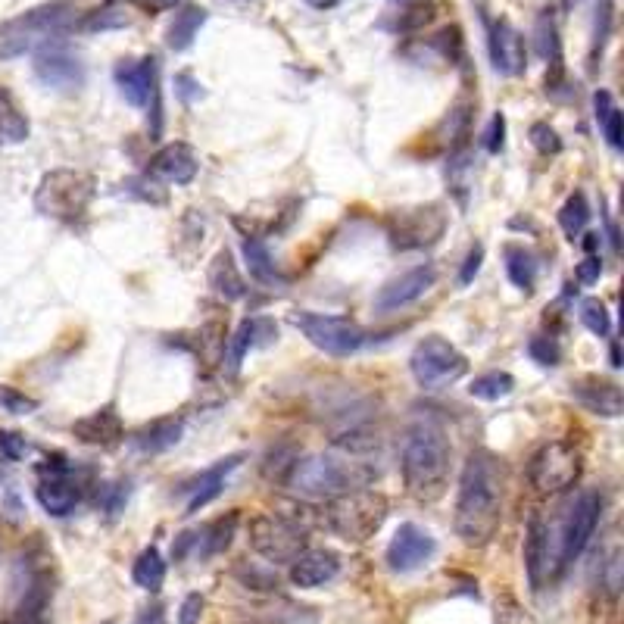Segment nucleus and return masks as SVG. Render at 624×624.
<instances>
[{
	"mask_svg": "<svg viewBox=\"0 0 624 624\" xmlns=\"http://www.w3.org/2000/svg\"><path fill=\"white\" fill-rule=\"evenodd\" d=\"M506 468L490 450H472L465 459L456 497V534L465 546H487L503 522Z\"/></svg>",
	"mask_w": 624,
	"mask_h": 624,
	"instance_id": "1",
	"label": "nucleus"
},
{
	"mask_svg": "<svg viewBox=\"0 0 624 624\" xmlns=\"http://www.w3.org/2000/svg\"><path fill=\"white\" fill-rule=\"evenodd\" d=\"M450 440L444 425L419 419L403 440V484L412 500L437 503L450 484Z\"/></svg>",
	"mask_w": 624,
	"mask_h": 624,
	"instance_id": "2",
	"label": "nucleus"
},
{
	"mask_svg": "<svg viewBox=\"0 0 624 624\" xmlns=\"http://www.w3.org/2000/svg\"><path fill=\"white\" fill-rule=\"evenodd\" d=\"M75 0H54V4L35 7L10 22L0 25V60H16L22 54H35L38 47L57 41L75 22Z\"/></svg>",
	"mask_w": 624,
	"mask_h": 624,
	"instance_id": "3",
	"label": "nucleus"
},
{
	"mask_svg": "<svg viewBox=\"0 0 624 624\" xmlns=\"http://www.w3.org/2000/svg\"><path fill=\"white\" fill-rule=\"evenodd\" d=\"M288 487L297 497L306 500H334L337 493H347L353 487H362L366 475L359 472L356 462L337 459V456H306L297 459L288 472Z\"/></svg>",
	"mask_w": 624,
	"mask_h": 624,
	"instance_id": "4",
	"label": "nucleus"
},
{
	"mask_svg": "<svg viewBox=\"0 0 624 624\" xmlns=\"http://www.w3.org/2000/svg\"><path fill=\"white\" fill-rule=\"evenodd\" d=\"M328 528L344 537L347 543H362L381 531L387 518V497L378 490L353 487L347 493H337L334 500H328Z\"/></svg>",
	"mask_w": 624,
	"mask_h": 624,
	"instance_id": "5",
	"label": "nucleus"
},
{
	"mask_svg": "<svg viewBox=\"0 0 624 624\" xmlns=\"http://www.w3.org/2000/svg\"><path fill=\"white\" fill-rule=\"evenodd\" d=\"M94 200V178L78 169H54L41 178L35 191V210L57 222L85 219Z\"/></svg>",
	"mask_w": 624,
	"mask_h": 624,
	"instance_id": "6",
	"label": "nucleus"
},
{
	"mask_svg": "<svg viewBox=\"0 0 624 624\" xmlns=\"http://www.w3.org/2000/svg\"><path fill=\"white\" fill-rule=\"evenodd\" d=\"M409 369H412V378L425 390H440L447 384H456L468 372V359L447 341V337L431 334L425 341L415 344L409 356Z\"/></svg>",
	"mask_w": 624,
	"mask_h": 624,
	"instance_id": "7",
	"label": "nucleus"
},
{
	"mask_svg": "<svg viewBox=\"0 0 624 624\" xmlns=\"http://www.w3.org/2000/svg\"><path fill=\"white\" fill-rule=\"evenodd\" d=\"M387 238L397 250H425L437 244L447 231V213L444 206L428 203V206H406V210H394L384 219Z\"/></svg>",
	"mask_w": 624,
	"mask_h": 624,
	"instance_id": "8",
	"label": "nucleus"
},
{
	"mask_svg": "<svg viewBox=\"0 0 624 624\" xmlns=\"http://www.w3.org/2000/svg\"><path fill=\"white\" fill-rule=\"evenodd\" d=\"M309 543L306 528L291 515L269 512L253 518L250 525V546L269 562H294Z\"/></svg>",
	"mask_w": 624,
	"mask_h": 624,
	"instance_id": "9",
	"label": "nucleus"
},
{
	"mask_svg": "<svg viewBox=\"0 0 624 624\" xmlns=\"http://www.w3.org/2000/svg\"><path fill=\"white\" fill-rule=\"evenodd\" d=\"M584 472V462H581V453L575 444H568V440H550V444H543L534 459H531V484L540 490V493H565L578 484Z\"/></svg>",
	"mask_w": 624,
	"mask_h": 624,
	"instance_id": "10",
	"label": "nucleus"
},
{
	"mask_svg": "<svg viewBox=\"0 0 624 624\" xmlns=\"http://www.w3.org/2000/svg\"><path fill=\"white\" fill-rule=\"evenodd\" d=\"M294 328L306 337L312 347L328 356H353L366 344V331L344 316H322V312H294Z\"/></svg>",
	"mask_w": 624,
	"mask_h": 624,
	"instance_id": "11",
	"label": "nucleus"
},
{
	"mask_svg": "<svg viewBox=\"0 0 624 624\" xmlns=\"http://www.w3.org/2000/svg\"><path fill=\"white\" fill-rule=\"evenodd\" d=\"M600 512H603V497L596 490H584L565 512V518L559 522V565H562V571L587 550L596 525H600Z\"/></svg>",
	"mask_w": 624,
	"mask_h": 624,
	"instance_id": "12",
	"label": "nucleus"
},
{
	"mask_svg": "<svg viewBox=\"0 0 624 624\" xmlns=\"http://www.w3.org/2000/svg\"><path fill=\"white\" fill-rule=\"evenodd\" d=\"M35 75L41 85L72 94L85 85V63L57 38V41H50L35 50Z\"/></svg>",
	"mask_w": 624,
	"mask_h": 624,
	"instance_id": "13",
	"label": "nucleus"
},
{
	"mask_svg": "<svg viewBox=\"0 0 624 624\" xmlns=\"http://www.w3.org/2000/svg\"><path fill=\"white\" fill-rule=\"evenodd\" d=\"M434 550H437L434 537L425 528L406 522V525L397 528L394 540L387 543V553L384 556H387L390 571H400V575H406V571L422 568L434 556Z\"/></svg>",
	"mask_w": 624,
	"mask_h": 624,
	"instance_id": "14",
	"label": "nucleus"
},
{
	"mask_svg": "<svg viewBox=\"0 0 624 624\" xmlns=\"http://www.w3.org/2000/svg\"><path fill=\"white\" fill-rule=\"evenodd\" d=\"M234 531H238V515H225V518H216L213 525H206L200 531H188L181 534L178 543L172 546L175 559H185L188 553L197 556V559H210V556H219L225 553L231 540H234Z\"/></svg>",
	"mask_w": 624,
	"mask_h": 624,
	"instance_id": "15",
	"label": "nucleus"
},
{
	"mask_svg": "<svg viewBox=\"0 0 624 624\" xmlns=\"http://www.w3.org/2000/svg\"><path fill=\"white\" fill-rule=\"evenodd\" d=\"M197 169H200L197 150L185 141H172L150 156L147 178L166 181V185H191Z\"/></svg>",
	"mask_w": 624,
	"mask_h": 624,
	"instance_id": "16",
	"label": "nucleus"
},
{
	"mask_svg": "<svg viewBox=\"0 0 624 624\" xmlns=\"http://www.w3.org/2000/svg\"><path fill=\"white\" fill-rule=\"evenodd\" d=\"M434 281H437V272L434 266H415L397 278H390L384 288L378 291L375 297V309L378 312H397L415 300H422L431 288H434Z\"/></svg>",
	"mask_w": 624,
	"mask_h": 624,
	"instance_id": "17",
	"label": "nucleus"
},
{
	"mask_svg": "<svg viewBox=\"0 0 624 624\" xmlns=\"http://www.w3.org/2000/svg\"><path fill=\"white\" fill-rule=\"evenodd\" d=\"M490 63L500 75H522L528 66L525 35L509 19H497L490 25Z\"/></svg>",
	"mask_w": 624,
	"mask_h": 624,
	"instance_id": "18",
	"label": "nucleus"
},
{
	"mask_svg": "<svg viewBox=\"0 0 624 624\" xmlns=\"http://www.w3.org/2000/svg\"><path fill=\"white\" fill-rule=\"evenodd\" d=\"M44 472L47 475L35 487V497H38V503H41V509L47 515L63 518V515H69L78 506V500H82V490H78V484L66 475V465H54V468L47 465Z\"/></svg>",
	"mask_w": 624,
	"mask_h": 624,
	"instance_id": "19",
	"label": "nucleus"
},
{
	"mask_svg": "<svg viewBox=\"0 0 624 624\" xmlns=\"http://www.w3.org/2000/svg\"><path fill=\"white\" fill-rule=\"evenodd\" d=\"M571 397H575L587 412L593 415H606V419H618L624 412V394L615 381L584 375L578 381H571Z\"/></svg>",
	"mask_w": 624,
	"mask_h": 624,
	"instance_id": "20",
	"label": "nucleus"
},
{
	"mask_svg": "<svg viewBox=\"0 0 624 624\" xmlns=\"http://www.w3.org/2000/svg\"><path fill=\"white\" fill-rule=\"evenodd\" d=\"M116 85L132 107H147L150 100H156V60H122L116 66Z\"/></svg>",
	"mask_w": 624,
	"mask_h": 624,
	"instance_id": "21",
	"label": "nucleus"
},
{
	"mask_svg": "<svg viewBox=\"0 0 624 624\" xmlns=\"http://www.w3.org/2000/svg\"><path fill=\"white\" fill-rule=\"evenodd\" d=\"M341 571V559L331 550H303L294 562H291V581L303 590H316L328 581L337 578Z\"/></svg>",
	"mask_w": 624,
	"mask_h": 624,
	"instance_id": "22",
	"label": "nucleus"
},
{
	"mask_svg": "<svg viewBox=\"0 0 624 624\" xmlns=\"http://www.w3.org/2000/svg\"><path fill=\"white\" fill-rule=\"evenodd\" d=\"M72 434L88 447H116L122 440V419L113 409H97L72 425Z\"/></svg>",
	"mask_w": 624,
	"mask_h": 624,
	"instance_id": "23",
	"label": "nucleus"
},
{
	"mask_svg": "<svg viewBox=\"0 0 624 624\" xmlns=\"http://www.w3.org/2000/svg\"><path fill=\"white\" fill-rule=\"evenodd\" d=\"M244 462V456L241 453H234V456H225V459H219L213 468H206V472L194 481V487H191V500H188V515H194V512H200L203 506H210L219 493L225 490V481H228V475L234 472V468H238Z\"/></svg>",
	"mask_w": 624,
	"mask_h": 624,
	"instance_id": "24",
	"label": "nucleus"
},
{
	"mask_svg": "<svg viewBox=\"0 0 624 624\" xmlns=\"http://www.w3.org/2000/svg\"><path fill=\"white\" fill-rule=\"evenodd\" d=\"M525 565H528V581L534 590L543 587L546 581V568H550V540H546V515L534 512L528 537H525Z\"/></svg>",
	"mask_w": 624,
	"mask_h": 624,
	"instance_id": "25",
	"label": "nucleus"
},
{
	"mask_svg": "<svg viewBox=\"0 0 624 624\" xmlns=\"http://www.w3.org/2000/svg\"><path fill=\"white\" fill-rule=\"evenodd\" d=\"M181 431H185V422L175 419V415H166V419H153L147 425H141L132 437V444L141 450V453H166L172 450L178 440H181Z\"/></svg>",
	"mask_w": 624,
	"mask_h": 624,
	"instance_id": "26",
	"label": "nucleus"
},
{
	"mask_svg": "<svg viewBox=\"0 0 624 624\" xmlns=\"http://www.w3.org/2000/svg\"><path fill=\"white\" fill-rule=\"evenodd\" d=\"M275 337H278V328L269 319H247V322H241V328L234 331L231 344H228V372L234 375L241 369V362H244L250 347L275 341Z\"/></svg>",
	"mask_w": 624,
	"mask_h": 624,
	"instance_id": "27",
	"label": "nucleus"
},
{
	"mask_svg": "<svg viewBox=\"0 0 624 624\" xmlns=\"http://www.w3.org/2000/svg\"><path fill=\"white\" fill-rule=\"evenodd\" d=\"M210 288L225 297V300H241L247 294V284H244V275L238 269V263L231 259L228 250H219L213 266H210Z\"/></svg>",
	"mask_w": 624,
	"mask_h": 624,
	"instance_id": "28",
	"label": "nucleus"
},
{
	"mask_svg": "<svg viewBox=\"0 0 624 624\" xmlns=\"http://www.w3.org/2000/svg\"><path fill=\"white\" fill-rule=\"evenodd\" d=\"M503 259H506V275L515 284L518 291L531 294L537 284V259L531 250H525L522 244H506L503 247Z\"/></svg>",
	"mask_w": 624,
	"mask_h": 624,
	"instance_id": "29",
	"label": "nucleus"
},
{
	"mask_svg": "<svg viewBox=\"0 0 624 624\" xmlns=\"http://www.w3.org/2000/svg\"><path fill=\"white\" fill-rule=\"evenodd\" d=\"M593 107H596V122H600V132H603L606 144L612 150H621L624 147V119H621L618 103L612 100L609 91H596Z\"/></svg>",
	"mask_w": 624,
	"mask_h": 624,
	"instance_id": "30",
	"label": "nucleus"
},
{
	"mask_svg": "<svg viewBox=\"0 0 624 624\" xmlns=\"http://www.w3.org/2000/svg\"><path fill=\"white\" fill-rule=\"evenodd\" d=\"M203 22H206V10L203 7H185L181 13H175V22L169 25V32H166L169 50H175V54L188 50L194 44L197 32L203 29Z\"/></svg>",
	"mask_w": 624,
	"mask_h": 624,
	"instance_id": "31",
	"label": "nucleus"
},
{
	"mask_svg": "<svg viewBox=\"0 0 624 624\" xmlns=\"http://www.w3.org/2000/svg\"><path fill=\"white\" fill-rule=\"evenodd\" d=\"M29 138V119L16 107V100L7 88H0V141L22 144Z\"/></svg>",
	"mask_w": 624,
	"mask_h": 624,
	"instance_id": "32",
	"label": "nucleus"
},
{
	"mask_svg": "<svg viewBox=\"0 0 624 624\" xmlns=\"http://www.w3.org/2000/svg\"><path fill=\"white\" fill-rule=\"evenodd\" d=\"M244 259H247L250 275L259 284H281V272L272 263V253H269V247L263 241L256 238V234H247V238H244Z\"/></svg>",
	"mask_w": 624,
	"mask_h": 624,
	"instance_id": "33",
	"label": "nucleus"
},
{
	"mask_svg": "<svg viewBox=\"0 0 624 624\" xmlns=\"http://www.w3.org/2000/svg\"><path fill=\"white\" fill-rule=\"evenodd\" d=\"M132 581L141 590H150V593L163 587V581H166V559H163L160 550H156V546H147V550L135 559Z\"/></svg>",
	"mask_w": 624,
	"mask_h": 624,
	"instance_id": "34",
	"label": "nucleus"
},
{
	"mask_svg": "<svg viewBox=\"0 0 624 624\" xmlns=\"http://www.w3.org/2000/svg\"><path fill=\"white\" fill-rule=\"evenodd\" d=\"M590 222V206H587V197L578 191V194H571L565 203H562V210H559V225L565 231V238L568 241H575L578 234L587 228Z\"/></svg>",
	"mask_w": 624,
	"mask_h": 624,
	"instance_id": "35",
	"label": "nucleus"
},
{
	"mask_svg": "<svg viewBox=\"0 0 624 624\" xmlns=\"http://www.w3.org/2000/svg\"><path fill=\"white\" fill-rule=\"evenodd\" d=\"M468 390H472V397L493 403V400H503V397L512 394V390H515V378L509 372H484V375H478L472 381V387H468Z\"/></svg>",
	"mask_w": 624,
	"mask_h": 624,
	"instance_id": "36",
	"label": "nucleus"
},
{
	"mask_svg": "<svg viewBox=\"0 0 624 624\" xmlns=\"http://www.w3.org/2000/svg\"><path fill=\"white\" fill-rule=\"evenodd\" d=\"M578 312H581V322H584L587 331H593L596 337H609V331H612V316H609V309H606V303H603L600 297H587V300H581Z\"/></svg>",
	"mask_w": 624,
	"mask_h": 624,
	"instance_id": "37",
	"label": "nucleus"
},
{
	"mask_svg": "<svg viewBox=\"0 0 624 624\" xmlns=\"http://www.w3.org/2000/svg\"><path fill=\"white\" fill-rule=\"evenodd\" d=\"M537 54L543 60H553L559 66V32H556V22L550 16V10H546L540 19H537Z\"/></svg>",
	"mask_w": 624,
	"mask_h": 624,
	"instance_id": "38",
	"label": "nucleus"
},
{
	"mask_svg": "<svg viewBox=\"0 0 624 624\" xmlns=\"http://www.w3.org/2000/svg\"><path fill=\"white\" fill-rule=\"evenodd\" d=\"M528 353H531V359L537 362V366H556L559 356H562V350H559V344L553 341V337H531Z\"/></svg>",
	"mask_w": 624,
	"mask_h": 624,
	"instance_id": "39",
	"label": "nucleus"
},
{
	"mask_svg": "<svg viewBox=\"0 0 624 624\" xmlns=\"http://www.w3.org/2000/svg\"><path fill=\"white\" fill-rule=\"evenodd\" d=\"M0 406H4L7 412H13V415H29L38 403L32 400V397H25V394H19L16 387H7V384H0Z\"/></svg>",
	"mask_w": 624,
	"mask_h": 624,
	"instance_id": "40",
	"label": "nucleus"
},
{
	"mask_svg": "<svg viewBox=\"0 0 624 624\" xmlns=\"http://www.w3.org/2000/svg\"><path fill=\"white\" fill-rule=\"evenodd\" d=\"M531 144H534L540 153H546V156H550V153H559V150H562V141H559V135H556L553 128L546 125V122H534V125H531Z\"/></svg>",
	"mask_w": 624,
	"mask_h": 624,
	"instance_id": "41",
	"label": "nucleus"
},
{
	"mask_svg": "<svg viewBox=\"0 0 624 624\" xmlns=\"http://www.w3.org/2000/svg\"><path fill=\"white\" fill-rule=\"evenodd\" d=\"M497 624H534V618L518 606L512 596H503L497 603Z\"/></svg>",
	"mask_w": 624,
	"mask_h": 624,
	"instance_id": "42",
	"label": "nucleus"
},
{
	"mask_svg": "<svg viewBox=\"0 0 624 624\" xmlns=\"http://www.w3.org/2000/svg\"><path fill=\"white\" fill-rule=\"evenodd\" d=\"M600 16H596V32H593V50H590V60L596 66V54L603 50L606 44V35H609V25H612V7H609V0H603V10H596Z\"/></svg>",
	"mask_w": 624,
	"mask_h": 624,
	"instance_id": "43",
	"label": "nucleus"
},
{
	"mask_svg": "<svg viewBox=\"0 0 624 624\" xmlns=\"http://www.w3.org/2000/svg\"><path fill=\"white\" fill-rule=\"evenodd\" d=\"M484 147H487V153H500L506 147V116L503 113L490 119L487 132H484Z\"/></svg>",
	"mask_w": 624,
	"mask_h": 624,
	"instance_id": "44",
	"label": "nucleus"
},
{
	"mask_svg": "<svg viewBox=\"0 0 624 624\" xmlns=\"http://www.w3.org/2000/svg\"><path fill=\"white\" fill-rule=\"evenodd\" d=\"M0 453H4L10 462H19L25 453H29V444H25V437H22V434L0 431Z\"/></svg>",
	"mask_w": 624,
	"mask_h": 624,
	"instance_id": "45",
	"label": "nucleus"
},
{
	"mask_svg": "<svg viewBox=\"0 0 624 624\" xmlns=\"http://www.w3.org/2000/svg\"><path fill=\"white\" fill-rule=\"evenodd\" d=\"M481 263H484V247L475 244L472 250H468L465 263H462V269H459V284H472L475 275L481 272Z\"/></svg>",
	"mask_w": 624,
	"mask_h": 624,
	"instance_id": "46",
	"label": "nucleus"
},
{
	"mask_svg": "<svg viewBox=\"0 0 624 624\" xmlns=\"http://www.w3.org/2000/svg\"><path fill=\"white\" fill-rule=\"evenodd\" d=\"M200 615H203V596L188 593L185 603L178 609V624H200Z\"/></svg>",
	"mask_w": 624,
	"mask_h": 624,
	"instance_id": "47",
	"label": "nucleus"
},
{
	"mask_svg": "<svg viewBox=\"0 0 624 624\" xmlns=\"http://www.w3.org/2000/svg\"><path fill=\"white\" fill-rule=\"evenodd\" d=\"M606 587H609V596H618V587H621V550H612L609 559H606Z\"/></svg>",
	"mask_w": 624,
	"mask_h": 624,
	"instance_id": "48",
	"label": "nucleus"
},
{
	"mask_svg": "<svg viewBox=\"0 0 624 624\" xmlns=\"http://www.w3.org/2000/svg\"><path fill=\"white\" fill-rule=\"evenodd\" d=\"M575 275H578V281H581V284H593V281H600V275H603V263H600V256H593V253H590V256L584 259V263L578 266V272H575Z\"/></svg>",
	"mask_w": 624,
	"mask_h": 624,
	"instance_id": "49",
	"label": "nucleus"
},
{
	"mask_svg": "<svg viewBox=\"0 0 624 624\" xmlns=\"http://www.w3.org/2000/svg\"><path fill=\"white\" fill-rule=\"evenodd\" d=\"M125 497H128V490H122L119 484L116 487H107V490H103V512H107V515H119V509L125 506Z\"/></svg>",
	"mask_w": 624,
	"mask_h": 624,
	"instance_id": "50",
	"label": "nucleus"
},
{
	"mask_svg": "<svg viewBox=\"0 0 624 624\" xmlns=\"http://www.w3.org/2000/svg\"><path fill=\"white\" fill-rule=\"evenodd\" d=\"M175 88H178V94H181V100L185 103H191V100H197V97H203V91H200V85L194 82V78L185 72V75H178L175 78Z\"/></svg>",
	"mask_w": 624,
	"mask_h": 624,
	"instance_id": "51",
	"label": "nucleus"
},
{
	"mask_svg": "<svg viewBox=\"0 0 624 624\" xmlns=\"http://www.w3.org/2000/svg\"><path fill=\"white\" fill-rule=\"evenodd\" d=\"M412 16L403 19V29H415V25H428L434 19V7L431 4H419V7H412L409 10Z\"/></svg>",
	"mask_w": 624,
	"mask_h": 624,
	"instance_id": "52",
	"label": "nucleus"
},
{
	"mask_svg": "<svg viewBox=\"0 0 624 624\" xmlns=\"http://www.w3.org/2000/svg\"><path fill=\"white\" fill-rule=\"evenodd\" d=\"M132 4L144 13H166V10H175L181 0H132Z\"/></svg>",
	"mask_w": 624,
	"mask_h": 624,
	"instance_id": "53",
	"label": "nucleus"
},
{
	"mask_svg": "<svg viewBox=\"0 0 624 624\" xmlns=\"http://www.w3.org/2000/svg\"><path fill=\"white\" fill-rule=\"evenodd\" d=\"M303 4H309L312 10H334L341 0H303Z\"/></svg>",
	"mask_w": 624,
	"mask_h": 624,
	"instance_id": "54",
	"label": "nucleus"
},
{
	"mask_svg": "<svg viewBox=\"0 0 624 624\" xmlns=\"http://www.w3.org/2000/svg\"><path fill=\"white\" fill-rule=\"evenodd\" d=\"M584 247H587V253H593L596 247H600V234H587V241H584Z\"/></svg>",
	"mask_w": 624,
	"mask_h": 624,
	"instance_id": "55",
	"label": "nucleus"
},
{
	"mask_svg": "<svg viewBox=\"0 0 624 624\" xmlns=\"http://www.w3.org/2000/svg\"><path fill=\"white\" fill-rule=\"evenodd\" d=\"M612 366L621 369V350H618V341H612Z\"/></svg>",
	"mask_w": 624,
	"mask_h": 624,
	"instance_id": "56",
	"label": "nucleus"
}]
</instances>
